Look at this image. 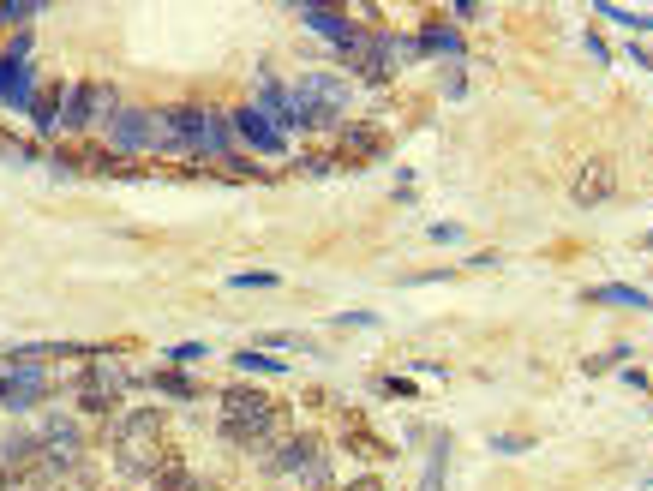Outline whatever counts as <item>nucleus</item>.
I'll list each match as a JSON object with an SVG mask.
<instances>
[{
  "mask_svg": "<svg viewBox=\"0 0 653 491\" xmlns=\"http://www.w3.org/2000/svg\"><path fill=\"white\" fill-rule=\"evenodd\" d=\"M222 438L234 444V450H252L258 462L270 456V444L276 438H288V408H276L264 390H252V384H228L222 390Z\"/></svg>",
  "mask_w": 653,
  "mask_h": 491,
  "instance_id": "f257e3e1",
  "label": "nucleus"
},
{
  "mask_svg": "<svg viewBox=\"0 0 653 491\" xmlns=\"http://www.w3.org/2000/svg\"><path fill=\"white\" fill-rule=\"evenodd\" d=\"M648 246H653V234H648Z\"/></svg>",
  "mask_w": 653,
  "mask_h": 491,
  "instance_id": "b1692460",
  "label": "nucleus"
},
{
  "mask_svg": "<svg viewBox=\"0 0 653 491\" xmlns=\"http://www.w3.org/2000/svg\"><path fill=\"white\" fill-rule=\"evenodd\" d=\"M48 390H54V384H48L42 366H18V372L6 378V402H0V408H36V402H48Z\"/></svg>",
  "mask_w": 653,
  "mask_h": 491,
  "instance_id": "1a4fd4ad",
  "label": "nucleus"
},
{
  "mask_svg": "<svg viewBox=\"0 0 653 491\" xmlns=\"http://www.w3.org/2000/svg\"><path fill=\"white\" fill-rule=\"evenodd\" d=\"M198 486H204V480H198L186 462H168V468H162V474H156L144 491H198Z\"/></svg>",
  "mask_w": 653,
  "mask_h": 491,
  "instance_id": "ddd939ff",
  "label": "nucleus"
},
{
  "mask_svg": "<svg viewBox=\"0 0 653 491\" xmlns=\"http://www.w3.org/2000/svg\"><path fill=\"white\" fill-rule=\"evenodd\" d=\"M300 480H306V486H330V456H324V450H318V456H312V462H306V468H300Z\"/></svg>",
  "mask_w": 653,
  "mask_h": 491,
  "instance_id": "f3484780",
  "label": "nucleus"
},
{
  "mask_svg": "<svg viewBox=\"0 0 653 491\" xmlns=\"http://www.w3.org/2000/svg\"><path fill=\"white\" fill-rule=\"evenodd\" d=\"M108 450H114V474L132 491L150 486L168 462H180V456L168 450V432H138V426H126V420L108 426Z\"/></svg>",
  "mask_w": 653,
  "mask_h": 491,
  "instance_id": "f03ea898",
  "label": "nucleus"
},
{
  "mask_svg": "<svg viewBox=\"0 0 653 491\" xmlns=\"http://www.w3.org/2000/svg\"><path fill=\"white\" fill-rule=\"evenodd\" d=\"M342 491H384V480H378V474H366V480H354V486H342Z\"/></svg>",
  "mask_w": 653,
  "mask_h": 491,
  "instance_id": "412c9836",
  "label": "nucleus"
},
{
  "mask_svg": "<svg viewBox=\"0 0 653 491\" xmlns=\"http://www.w3.org/2000/svg\"><path fill=\"white\" fill-rule=\"evenodd\" d=\"M150 384H156L162 396H174V402H192V396H198V384H192V372H180V366H168V372H156Z\"/></svg>",
  "mask_w": 653,
  "mask_h": 491,
  "instance_id": "4468645a",
  "label": "nucleus"
},
{
  "mask_svg": "<svg viewBox=\"0 0 653 491\" xmlns=\"http://www.w3.org/2000/svg\"><path fill=\"white\" fill-rule=\"evenodd\" d=\"M600 12H606V18H618V24H630V30H648V18H642V12H618V6H600Z\"/></svg>",
  "mask_w": 653,
  "mask_h": 491,
  "instance_id": "6ab92c4d",
  "label": "nucleus"
},
{
  "mask_svg": "<svg viewBox=\"0 0 653 491\" xmlns=\"http://www.w3.org/2000/svg\"><path fill=\"white\" fill-rule=\"evenodd\" d=\"M72 390H78V414L84 420H114L120 414V402H126V390H132V372L126 366H108L102 354L72 378Z\"/></svg>",
  "mask_w": 653,
  "mask_h": 491,
  "instance_id": "7ed1b4c3",
  "label": "nucleus"
},
{
  "mask_svg": "<svg viewBox=\"0 0 653 491\" xmlns=\"http://www.w3.org/2000/svg\"><path fill=\"white\" fill-rule=\"evenodd\" d=\"M108 150L120 156V162H138V156H150V150H162V120H156V108H120L114 114V126H108Z\"/></svg>",
  "mask_w": 653,
  "mask_h": 491,
  "instance_id": "20e7f679",
  "label": "nucleus"
},
{
  "mask_svg": "<svg viewBox=\"0 0 653 491\" xmlns=\"http://www.w3.org/2000/svg\"><path fill=\"white\" fill-rule=\"evenodd\" d=\"M228 120H234V138H246V144H252V150H264V156H276V150L288 144V138H282V126H276L258 102H240Z\"/></svg>",
  "mask_w": 653,
  "mask_h": 491,
  "instance_id": "39448f33",
  "label": "nucleus"
},
{
  "mask_svg": "<svg viewBox=\"0 0 653 491\" xmlns=\"http://www.w3.org/2000/svg\"><path fill=\"white\" fill-rule=\"evenodd\" d=\"M612 192H618V174H612V162H606V156H588V162L576 168V180H570V204H582V210L606 204Z\"/></svg>",
  "mask_w": 653,
  "mask_h": 491,
  "instance_id": "423d86ee",
  "label": "nucleus"
},
{
  "mask_svg": "<svg viewBox=\"0 0 653 491\" xmlns=\"http://www.w3.org/2000/svg\"><path fill=\"white\" fill-rule=\"evenodd\" d=\"M36 18V6H0V24H30Z\"/></svg>",
  "mask_w": 653,
  "mask_h": 491,
  "instance_id": "aec40b11",
  "label": "nucleus"
},
{
  "mask_svg": "<svg viewBox=\"0 0 653 491\" xmlns=\"http://www.w3.org/2000/svg\"><path fill=\"white\" fill-rule=\"evenodd\" d=\"M192 360H204V342H180V348H168V366H192Z\"/></svg>",
  "mask_w": 653,
  "mask_h": 491,
  "instance_id": "a211bd4d",
  "label": "nucleus"
},
{
  "mask_svg": "<svg viewBox=\"0 0 653 491\" xmlns=\"http://www.w3.org/2000/svg\"><path fill=\"white\" fill-rule=\"evenodd\" d=\"M0 491H12V474H6V468H0Z\"/></svg>",
  "mask_w": 653,
  "mask_h": 491,
  "instance_id": "4be33fe9",
  "label": "nucleus"
},
{
  "mask_svg": "<svg viewBox=\"0 0 653 491\" xmlns=\"http://www.w3.org/2000/svg\"><path fill=\"white\" fill-rule=\"evenodd\" d=\"M228 288H282V276H276V270H234Z\"/></svg>",
  "mask_w": 653,
  "mask_h": 491,
  "instance_id": "dca6fc26",
  "label": "nucleus"
},
{
  "mask_svg": "<svg viewBox=\"0 0 653 491\" xmlns=\"http://www.w3.org/2000/svg\"><path fill=\"white\" fill-rule=\"evenodd\" d=\"M414 48H420V54H450V60H456V54H462L468 42H462V30H456V24H444V18H432V24H420V36H414Z\"/></svg>",
  "mask_w": 653,
  "mask_h": 491,
  "instance_id": "9d476101",
  "label": "nucleus"
},
{
  "mask_svg": "<svg viewBox=\"0 0 653 491\" xmlns=\"http://www.w3.org/2000/svg\"><path fill=\"white\" fill-rule=\"evenodd\" d=\"M18 491H48V486H18Z\"/></svg>",
  "mask_w": 653,
  "mask_h": 491,
  "instance_id": "5701e85b",
  "label": "nucleus"
},
{
  "mask_svg": "<svg viewBox=\"0 0 653 491\" xmlns=\"http://www.w3.org/2000/svg\"><path fill=\"white\" fill-rule=\"evenodd\" d=\"M234 366H246V372H258V378H276V372H282V360H276V354H264V348L234 354Z\"/></svg>",
  "mask_w": 653,
  "mask_h": 491,
  "instance_id": "2eb2a0df",
  "label": "nucleus"
},
{
  "mask_svg": "<svg viewBox=\"0 0 653 491\" xmlns=\"http://www.w3.org/2000/svg\"><path fill=\"white\" fill-rule=\"evenodd\" d=\"M60 108H66V90H60V84H42V90L30 96V120H36V132H42V138H54V132H60Z\"/></svg>",
  "mask_w": 653,
  "mask_h": 491,
  "instance_id": "9b49d317",
  "label": "nucleus"
},
{
  "mask_svg": "<svg viewBox=\"0 0 653 491\" xmlns=\"http://www.w3.org/2000/svg\"><path fill=\"white\" fill-rule=\"evenodd\" d=\"M318 450H324V438H318V432H288V438H276V444H270L264 468H270L276 480H288V474H300Z\"/></svg>",
  "mask_w": 653,
  "mask_h": 491,
  "instance_id": "0eeeda50",
  "label": "nucleus"
},
{
  "mask_svg": "<svg viewBox=\"0 0 653 491\" xmlns=\"http://www.w3.org/2000/svg\"><path fill=\"white\" fill-rule=\"evenodd\" d=\"M588 300H600V306H630V312H648V306H653L642 288H624V282H612V288H594Z\"/></svg>",
  "mask_w": 653,
  "mask_h": 491,
  "instance_id": "f8f14e48",
  "label": "nucleus"
},
{
  "mask_svg": "<svg viewBox=\"0 0 653 491\" xmlns=\"http://www.w3.org/2000/svg\"><path fill=\"white\" fill-rule=\"evenodd\" d=\"M390 144H384V132L378 126H342V138H336V162L342 168H354V162H378Z\"/></svg>",
  "mask_w": 653,
  "mask_h": 491,
  "instance_id": "6e6552de",
  "label": "nucleus"
}]
</instances>
